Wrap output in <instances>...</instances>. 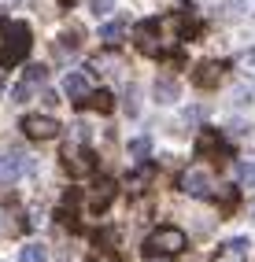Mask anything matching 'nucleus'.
I'll return each mask as SVG.
<instances>
[{"label":"nucleus","instance_id":"obj_4","mask_svg":"<svg viewBox=\"0 0 255 262\" xmlns=\"http://www.w3.org/2000/svg\"><path fill=\"white\" fill-rule=\"evenodd\" d=\"M19 129L30 137V141H56L59 137V122L48 118V115H26Z\"/></svg>","mask_w":255,"mask_h":262},{"label":"nucleus","instance_id":"obj_26","mask_svg":"<svg viewBox=\"0 0 255 262\" xmlns=\"http://www.w3.org/2000/svg\"><path fill=\"white\" fill-rule=\"evenodd\" d=\"M0 93H4V74H0Z\"/></svg>","mask_w":255,"mask_h":262},{"label":"nucleus","instance_id":"obj_6","mask_svg":"<svg viewBox=\"0 0 255 262\" xmlns=\"http://www.w3.org/2000/svg\"><path fill=\"white\" fill-rule=\"evenodd\" d=\"M196 151L203 155V159H211V163H226V155H229V148H226V141H222L218 129H203L200 141H196Z\"/></svg>","mask_w":255,"mask_h":262},{"label":"nucleus","instance_id":"obj_22","mask_svg":"<svg viewBox=\"0 0 255 262\" xmlns=\"http://www.w3.org/2000/svg\"><path fill=\"white\" fill-rule=\"evenodd\" d=\"M148 181V170H137V173H133V178H126V185H130V192H137L141 185Z\"/></svg>","mask_w":255,"mask_h":262},{"label":"nucleus","instance_id":"obj_7","mask_svg":"<svg viewBox=\"0 0 255 262\" xmlns=\"http://www.w3.org/2000/svg\"><path fill=\"white\" fill-rule=\"evenodd\" d=\"M45 81H48V67H41V63H30L26 71H23V81L15 85V100H26L33 89H41Z\"/></svg>","mask_w":255,"mask_h":262},{"label":"nucleus","instance_id":"obj_21","mask_svg":"<svg viewBox=\"0 0 255 262\" xmlns=\"http://www.w3.org/2000/svg\"><path fill=\"white\" fill-rule=\"evenodd\" d=\"M74 141H78V144H89V141H93V129L78 122V126H74Z\"/></svg>","mask_w":255,"mask_h":262},{"label":"nucleus","instance_id":"obj_25","mask_svg":"<svg viewBox=\"0 0 255 262\" xmlns=\"http://www.w3.org/2000/svg\"><path fill=\"white\" fill-rule=\"evenodd\" d=\"M59 4H63V8H74V4H78V0H59Z\"/></svg>","mask_w":255,"mask_h":262},{"label":"nucleus","instance_id":"obj_13","mask_svg":"<svg viewBox=\"0 0 255 262\" xmlns=\"http://www.w3.org/2000/svg\"><path fill=\"white\" fill-rule=\"evenodd\" d=\"M111 196H115V185H111V181H100V185L93 188V200H89V207H93V211H104Z\"/></svg>","mask_w":255,"mask_h":262},{"label":"nucleus","instance_id":"obj_24","mask_svg":"<svg viewBox=\"0 0 255 262\" xmlns=\"http://www.w3.org/2000/svg\"><path fill=\"white\" fill-rule=\"evenodd\" d=\"M93 262H118V258H115V251H96Z\"/></svg>","mask_w":255,"mask_h":262},{"label":"nucleus","instance_id":"obj_5","mask_svg":"<svg viewBox=\"0 0 255 262\" xmlns=\"http://www.w3.org/2000/svg\"><path fill=\"white\" fill-rule=\"evenodd\" d=\"M30 170V155L23 151H4L0 155V185H15Z\"/></svg>","mask_w":255,"mask_h":262},{"label":"nucleus","instance_id":"obj_10","mask_svg":"<svg viewBox=\"0 0 255 262\" xmlns=\"http://www.w3.org/2000/svg\"><path fill=\"white\" fill-rule=\"evenodd\" d=\"M63 93L71 96L74 103H78V100H85V96L93 93V89H89V74H81V71H74V74H67V78H63Z\"/></svg>","mask_w":255,"mask_h":262},{"label":"nucleus","instance_id":"obj_23","mask_svg":"<svg viewBox=\"0 0 255 262\" xmlns=\"http://www.w3.org/2000/svg\"><path fill=\"white\" fill-rule=\"evenodd\" d=\"M93 8L104 15V11H111V8H115V0H93Z\"/></svg>","mask_w":255,"mask_h":262},{"label":"nucleus","instance_id":"obj_15","mask_svg":"<svg viewBox=\"0 0 255 262\" xmlns=\"http://www.w3.org/2000/svg\"><path fill=\"white\" fill-rule=\"evenodd\" d=\"M156 100L159 103H174L178 100V81L174 78H159L156 81Z\"/></svg>","mask_w":255,"mask_h":262},{"label":"nucleus","instance_id":"obj_17","mask_svg":"<svg viewBox=\"0 0 255 262\" xmlns=\"http://www.w3.org/2000/svg\"><path fill=\"white\" fill-rule=\"evenodd\" d=\"M122 33H126V23H122V19H115V23H104V26H100V41L115 45L118 37H122Z\"/></svg>","mask_w":255,"mask_h":262},{"label":"nucleus","instance_id":"obj_8","mask_svg":"<svg viewBox=\"0 0 255 262\" xmlns=\"http://www.w3.org/2000/svg\"><path fill=\"white\" fill-rule=\"evenodd\" d=\"M181 192H189V196H211V178L203 166H193L181 173Z\"/></svg>","mask_w":255,"mask_h":262},{"label":"nucleus","instance_id":"obj_9","mask_svg":"<svg viewBox=\"0 0 255 262\" xmlns=\"http://www.w3.org/2000/svg\"><path fill=\"white\" fill-rule=\"evenodd\" d=\"M222 71H226L222 63H200L193 71V81L200 85V89H215V85L222 81Z\"/></svg>","mask_w":255,"mask_h":262},{"label":"nucleus","instance_id":"obj_11","mask_svg":"<svg viewBox=\"0 0 255 262\" xmlns=\"http://www.w3.org/2000/svg\"><path fill=\"white\" fill-rule=\"evenodd\" d=\"M78 107H89V111H100V115H111V111H115V96H111L108 89H96V93H89L85 100H78Z\"/></svg>","mask_w":255,"mask_h":262},{"label":"nucleus","instance_id":"obj_19","mask_svg":"<svg viewBox=\"0 0 255 262\" xmlns=\"http://www.w3.org/2000/svg\"><path fill=\"white\" fill-rule=\"evenodd\" d=\"M237 181H241V185H255V163H241V166H237Z\"/></svg>","mask_w":255,"mask_h":262},{"label":"nucleus","instance_id":"obj_2","mask_svg":"<svg viewBox=\"0 0 255 262\" xmlns=\"http://www.w3.org/2000/svg\"><path fill=\"white\" fill-rule=\"evenodd\" d=\"M185 251V233L174 229V225H159L156 233H148L144 240V255L148 258H174Z\"/></svg>","mask_w":255,"mask_h":262},{"label":"nucleus","instance_id":"obj_12","mask_svg":"<svg viewBox=\"0 0 255 262\" xmlns=\"http://www.w3.org/2000/svg\"><path fill=\"white\" fill-rule=\"evenodd\" d=\"M67 170H71L74 178L89 173L93 170V151H71V155H67Z\"/></svg>","mask_w":255,"mask_h":262},{"label":"nucleus","instance_id":"obj_14","mask_svg":"<svg viewBox=\"0 0 255 262\" xmlns=\"http://www.w3.org/2000/svg\"><path fill=\"white\" fill-rule=\"evenodd\" d=\"M244 251H248V240L237 236V240L226 244V251H222V258H218V262H244Z\"/></svg>","mask_w":255,"mask_h":262},{"label":"nucleus","instance_id":"obj_20","mask_svg":"<svg viewBox=\"0 0 255 262\" xmlns=\"http://www.w3.org/2000/svg\"><path fill=\"white\" fill-rule=\"evenodd\" d=\"M237 67H241V71L248 74V78H255V48H248L241 59H237Z\"/></svg>","mask_w":255,"mask_h":262},{"label":"nucleus","instance_id":"obj_16","mask_svg":"<svg viewBox=\"0 0 255 262\" xmlns=\"http://www.w3.org/2000/svg\"><path fill=\"white\" fill-rule=\"evenodd\" d=\"M19 262H48V248L45 244H26L19 251Z\"/></svg>","mask_w":255,"mask_h":262},{"label":"nucleus","instance_id":"obj_3","mask_svg":"<svg viewBox=\"0 0 255 262\" xmlns=\"http://www.w3.org/2000/svg\"><path fill=\"white\" fill-rule=\"evenodd\" d=\"M159 26L163 19H148V23H137L133 26V41H137V48L144 52V56H163V41H159Z\"/></svg>","mask_w":255,"mask_h":262},{"label":"nucleus","instance_id":"obj_1","mask_svg":"<svg viewBox=\"0 0 255 262\" xmlns=\"http://www.w3.org/2000/svg\"><path fill=\"white\" fill-rule=\"evenodd\" d=\"M33 37L26 23H0V67H15L26 52H30Z\"/></svg>","mask_w":255,"mask_h":262},{"label":"nucleus","instance_id":"obj_18","mask_svg":"<svg viewBox=\"0 0 255 262\" xmlns=\"http://www.w3.org/2000/svg\"><path fill=\"white\" fill-rule=\"evenodd\" d=\"M130 155H133V159H148V155H152V141H148V137H133V141H130Z\"/></svg>","mask_w":255,"mask_h":262}]
</instances>
